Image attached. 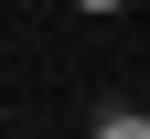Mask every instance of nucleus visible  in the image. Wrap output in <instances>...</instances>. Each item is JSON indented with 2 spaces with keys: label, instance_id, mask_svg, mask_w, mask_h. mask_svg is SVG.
Segmentation results:
<instances>
[{
  "label": "nucleus",
  "instance_id": "1",
  "mask_svg": "<svg viewBox=\"0 0 150 139\" xmlns=\"http://www.w3.org/2000/svg\"><path fill=\"white\" fill-rule=\"evenodd\" d=\"M86 139H150V118H139V107H107V118H97Z\"/></svg>",
  "mask_w": 150,
  "mask_h": 139
}]
</instances>
